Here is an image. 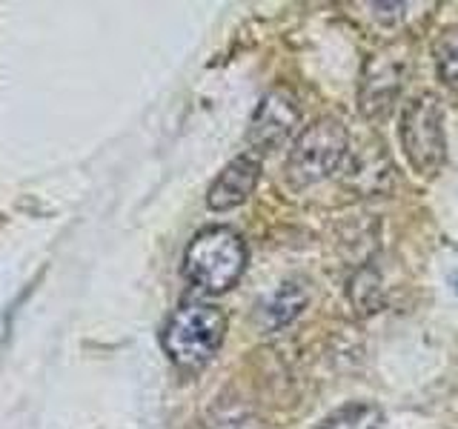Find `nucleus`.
<instances>
[{
  "instance_id": "obj_1",
  "label": "nucleus",
  "mask_w": 458,
  "mask_h": 429,
  "mask_svg": "<svg viewBox=\"0 0 458 429\" xmlns=\"http://www.w3.org/2000/svg\"><path fill=\"white\" fill-rule=\"evenodd\" d=\"M247 269V243L229 226H207L183 252V275L207 295H221Z\"/></svg>"
},
{
  "instance_id": "obj_2",
  "label": "nucleus",
  "mask_w": 458,
  "mask_h": 429,
  "mask_svg": "<svg viewBox=\"0 0 458 429\" xmlns=\"http://www.w3.org/2000/svg\"><path fill=\"white\" fill-rule=\"evenodd\" d=\"M226 335V315L200 300H186L169 315L164 326V352L172 364L183 369H200L218 355Z\"/></svg>"
},
{
  "instance_id": "obj_3",
  "label": "nucleus",
  "mask_w": 458,
  "mask_h": 429,
  "mask_svg": "<svg viewBox=\"0 0 458 429\" xmlns=\"http://www.w3.org/2000/svg\"><path fill=\"white\" fill-rule=\"evenodd\" d=\"M350 135L341 121L318 118L301 132L286 157V181L293 189H307L312 183H321L341 166L347 155Z\"/></svg>"
},
{
  "instance_id": "obj_4",
  "label": "nucleus",
  "mask_w": 458,
  "mask_h": 429,
  "mask_svg": "<svg viewBox=\"0 0 458 429\" xmlns=\"http://www.w3.org/2000/svg\"><path fill=\"white\" fill-rule=\"evenodd\" d=\"M401 147L410 166L424 178L438 175L447 157V138H444V109L436 95L412 97L401 114Z\"/></svg>"
},
{
  "instance_id": "obj_5",
  "label": "nucleus",
  "mask_w": 458,
  "mask_h": 429,
  "mask_svg": "<svg viewBox=\"0 0 458 429\" xmlns=\"http://www.w3.org/2000/svg\"><path fill=\"white\" fill-rule=\"evenodd\" d=\"M298 123H301L298 97L290 89H284V86H276L258 104L247 129V143L258 155H269L281 149L295 135Z\"/></svg>"
},
{
  "instance_id": "obj_6",
  "label": "nucleus",
  "mask_w": 458,
  "mask_h": 429,
  "mask_svg": "<svg viewBox=\"0 0 458 429\" xmlns=\"http://www.w3.org/2000/svg\"><path fill=\"white\" fill-rule=\"evenodd\" d=\"M258 178H261V161L255 155H238L235 161H229L221 175L212 181L209 192H207V206L212 212H229L241 206L247 200L255 186Z\"/></svg>"
},
{
  "instance_id": "obj_7",
  "label": "nucleus",
  "mask_w": 458,
  "mask_h": 429,
  "mask_svg": "<svg viewBox=\"0 0 458 429\" xmlns=\"http://www.w3.org/2000/svg\"><path fill=\"white\" fill-rule=\"evenodd\" d=\"M318 429H386V415L372 400H350L329 412Z\"/></svg>"
},
{
  "instance_id": "obj_8",
  "label": "nucleus",
  "mask_w": 458,
  "mask_h": 429,
  "mask_svg": "<svg viewBox=\"0 0 458 429\" xmlns=\"http://www.w3.org/2000/svg\"><path fill=\"white\" fill-rule=\"evenodd\" d=\"M307 307V292L298 283H281V290L269 295V300L261 309V321L267 329H281L290 321H295L301 309Z\"/></svg>"
},
{
  "instance_id": "obj_9",
  "label": "nucleus",
  "mask_w": 458,
  "mask_h": 429,
  "mask_svg": "<svg viewBox=\"0 0 458 429\" xmlns=\"http://www.w3.org/2000/svg\"><path fill=\"white\" fill-rule=\"evenodd\" d=\"M433 55H436V69L441 80L453 86V89H458V32L441 35Z\"/></svg>"
},
{
  "instance_id": "obj_10",
  "label": "nucleus",
  "mask_w": 458,
  "mask_h": 429,
  "mask_svg": "<svg viewBox=\"0 0 458 429\" xmlns=\"http://www.w3.org/2000/svg\"><path fill=\"white\" fill-rule=\"evenodd\" d=\"M209 429H261L255 418L243 415V409H221L218 418H209Z\"/></svg>"
},
{
  "instance_id": "obj_11",
  "label": "nucleus",
  "mask_w": 458,
  "mask_h": 429,
  "mask_svg": "<svg viewBox=\"0 0 458 429\" xmlns=\"http://www.w3.org/2000/svg\"><path fill=\"white\" fill-rule=\"evenodd\" d=\"M455 290H458V283H455Z\"/></svg>"
}]
</instances>
